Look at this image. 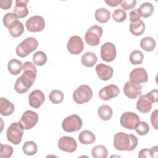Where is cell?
<instances>
[{"instance_id": "f546056e", "label": "cell", "mask_w": 158, "mask_h": 158, "mask_svg": "<svg viewBox=\"0 0 158 158\" xmlns=\"http://www.w3.org/2000/svg\"><path fill=\"white\" fill-rule=\"evenodd\" d=\"M154 9V6L148 2H145L141 4L138 9L141 17L143 18H148L150 17L153 14Z\"/></svg>"}, {"instance_id": "6da1fadb", "label": "cell", "mask_w": 158, "mask_h": 158, "mask_svg": "<svg viewBox=\"0 0 158 158\" xmlns=\"http://www.w3.org/2000/svg\"><path fill=\"white\" fill-rule=\"evenodd\" d=\"M23 73L19 77L15 84V90L20 94L28 91L30 88L33 85L37 74V70L35 65L31 62H25L23 65Z\"/></svg>"}, {"instance_id": "4316f807", "label": "cell", "mask_w": 158, "mask_h": 158, "mask_svg": "<svg viewBox=\"0 0 158 158\" xmlns=\"http://www.w3.org/2000/svg\"><path fill=\"white\" fill-rule=\"evenodd\" d=\"M10 35L14 38L20 36L24 31V27L21 22L17 20L8 28Z\"/></svg>"}, {"instance_id": "52a82bcc", "label": "cell", "mask_w": 158, "mask_h": 158, "mask_svg": "<svg viewBox=\"0 0 158 158\" xmlns=\"http://www.w3.org/2000/svg\"><path fill=\"white\" fill-rule=\"evenodd\" d=\"M102 35V28L98 25H93L87 30L85 34V41L89 46H96L99 44Z\"/></svg>"}, {"instance_id": "44dd1931", "label": "cell", "mask_w": 158, "mask_h": 158, "mask_svg": "<svg viewBox=\"0 0 158 158\" xmlns=\"http://www.w3.org/2000/svg\"><path fill=\"white\" fill-rule=\"evenodd\" d=\"M14 111V104L6 98H0V114L3 116H9Z\"/></svg>"}, {"instance_id": "277c9868", "label": "cell", "mask_w": 158, "mask_h": 158, "mask_svg": "<svg viewBox=\"0 0 158 158\" xmlns=\"http://www.w3.org/2000/svg\"><path fill=\"white\" fill-rule=\"evenodd\" d=\"M93 97L91 88L86 85H81L77 88L73 93V101L78 104L88 102Z\"/></svg>"}, {"instance_id": "f1b7e54d", "label": "cell", "mask_w": 158, "mask_h": 158, "mask_svg": "<svg viewBox=\"0 0 158 158\" xmlns=\"http://www.w3.org/2000/svg\"><path fill=\"white\" fill-rule=\"evenodd\" d=\"M98 114L101 120L107 121L111 118L113 114V110L109 106L102 105L99 107Z\"/></svg>"}, {"instance_id": "ac0fdd59", "label": "cell", "mask_w": 158, "mask_h": 158, "mask_svg": "<svg viewBox=\"0 0 158 158\" xmlns=\"http://www.w3.org/2000/svg\"><path fill=\"white\" fill-rule=\"evenodd\" d=\"M45 99L44 94L39 89H35L28 96V102L31 107L38 109L43 104Z\"/></svg>"}, {"instance_id": "bcb514c9", "label": "cell", "mask_w": 158, "mask_h": 158, "mask_svg": "<svg viewBox=\"0 0 158 158\" xmlns=\"http://www.w3.org/2000/svg\"><path fill=\"white\" fill-rule=\"evenodd\" d=\"M105 2L110 7H116L120 4L121 0H109L105 1Z\"/></svg>"}, {"instance_id": "3957f363", "label": "cell", "mask_w": 158, "mask_h": 158, "mask_svg": "<svg viewBox=\"0 0 158 158\" xmlns=\"http://www.w3.org/2000/svg\"><path fill=\"white\" fill-rule=\"evenodd\" d=\"M38 46V41L33 37H28L23 40L15 49L16 54L20 57H25L36 49Z\"/></svg>"}, {"instance_id": "4fadbf2b", "label": "cell", "mask_w": 158, "mask_h": 158, "mask_svg": "<svg viewBox=\"0 0 158 158\" xmlns=\"http://www.w3.org/2000/svg\"><path fill=\"white\" fill-rule=\"evenodd\" d=\"M68 51L74 55L80 54L84 48V44L82 39L78 36H73L68 41L67 44Z\"/></svg>"}, {"instance_id": "5bb4252c", "label": "cell", "mask_w": 158, "mask_h": 158, "mask_svg": "<svg viewBox=\"0 0 158 158\" xmlns=\"http://www.w3.org/2000/svg\"><path fill=\"white\" fill-rule=\"evenodd\" d=\"M142 86L138 83L128 81L124 85L123 93L130 99H135L141 96Z\"/></svg>"}, {"instance_id": "30bf717a", "label": "cell", "mask_w": 158, "mask_h": 158, "mask_svg": "<svg viewBox=\"0 0 158 158\" xmlns=\"http://www.w3.org/2000/svg\"><path fill=\"white\" fill-rule=\"evenodd\" d=\"M25 26L28 31L33 33L38 32L44 28L45 22L42 16L34 15L27 20Z\"/></svg>"}, {"instance_id": "d4e9b609", "label": "cell", "mask_w": 158, "mask_h": 158, "mask_svg": "<svg viewBox=\"0 0 158 158\" xmlns=\"http://www.w3.org/2000/svg\"><path fill=\"white\" fill-rule=\"evenodd\" d=\"M129 28L132 35L135 36H139L144 31L145 24L143 21L139 20L135 22H131Z\"/></svg>"}, {"instance_id": "e0dca14e", "label": "cell", "mask_w": 158, "mask_h": 158, "mask_svg": "<svg viewBox=\"0 0 158 158\" xmlns=\"http://www.w3.org/2000/svg\"><path fill=\"white\" fill-rule=\"evenodd\" d=\"M96 72L99 78L103 81L110 80L114 73V70L110 65L101 63L96 66Z\"/></svg>"}, {"instance_id": "7dc6e473", "label": "cell", "mask_w": 158, "mask_h": 158, "mask_svg": "<svg viewBox=\"0 0 158 158\" xmlns=\"http://www.w3.org/2000/svg\"><path fill=\"white\" fill-rule=\"evenodd\" d=\"M150 151H151V157H156L158 153V146H155L152 147L151 149H150Z\"/></svg>"}, {"instance_id": "d590c367", "label": "cell", "mask_w": 158, "mask_h": 158, "mask_svg": "<svg viewBox=\"0 0 158 158\" xmlns=\"http://www.w3.org/2000/svg\"><path fill=\"white\" fill-rule=\"evenodd\" d=\"M14 152V149L12 146L9 144H0V157L8 158L10 157Z\"/></svg>"}, {"instance_id": "74e56055", "label": "cell", "mask_w": 158, "mask_h": 158, "mask_svg": "<svg viewBox=\"0 0 158 158\" xmlns=\"http://www.w3.org/2000/svg\"><path fill=\"white\" fill-rule=\"evenodd\" d=\"M136 133L141 136L146 135L149 131V127L148 124L143 121L139 122L137 126L135 128Z\"/></svg>"}, {"instance_id": "b9f144b4", "label": "cell", "mask_w": 158, "mask_h": 158, "mask_svg": "<svg viewBox=\"0 0 158 158\" xmlns=\"http://www.w3.org/2000/svg\"><path fill=\"white\" fill-rule=\"evenodd\" d=\"M148 98L150 99L152 103L156 102L158 101V91L157 89H155L151 91L149 93L146 94Z\"/></svg>"}, {"instance_id": "8d00e7d4", "label": "cell", "mask_w": 158, "mask_h": 158, "mask_svg": "<svg viewBox=\"0 0 158 158\" xmlns=\"http://www.w3.org/2000/svg\"><path fill=\"white\" fill-rule=\"evenodd\" d=\"M2 20L4 26L9 28L10 25H12L15 22L19 20L17 16L14 12H10L4 15Z\"/></svg>"}, {"instance_id": "ba28073f", "label": "cell", "mask_w": 158, "mask_h": 158, "mask_svg": "<svg viewBox=\"0 0 158 158\" xmlns=\"http://www.w3.org/2000/svg\"><path fill=\"white\" fill-rule=\"evenodd\" d=\"M38 122V115L32 110H27L23 113L19 121L24 130H29L34 127Z\"/></svg>"}, {"instance_id": "836d02e7", "label": "cell", "mask_w": 158, "mask_h": 158, "mask_svg": "<svg viewBox=\"0 0 158 158\" xmlns=\"http://www.w3.org/2000/svg\"><path fill=\"white\" fill-rule=\"evenodd\" d=\"M49 98L52 103L54 104H58L63 101L64 93L60 90L54 89L50 93Z\"/></svg>"}, {"instance_id": "7a4b0ae2", "label": "cell", "mask_w": 158, "mask_h": 158, "mask_svg": "<svg viewBox=\"0 0 158 158\" xmlns=\"http://www.w3.org/2000/svg\"><path fill=\"white\" fill-rule=\"evenodd\" d=\"M138 143V138L133 134L118 132L114 137V146L117 150L121 151L134 150L137 146Z\"/></svg>"}, {"instance_id": "f6af8a7d", "label": "cell", "mask_w": 158, "mask_h": 158, "mask_svg": "<svg viewBox=\"0 0 158 158\" xmlns=\"http://www.w3.org/2000/svg\"><path fill=\"white\" fill-rule=\"evenodd\" d=\"M138 157L139 158L143 157H151V151L148 149H141L138 154Z\"/></svg>"}, {"instance_id": "ab89813d", "label": "cell", "mask_w": 158, "mask_h": 158, "mask_svg": "<svg viewBox=\"0 0 158 158\" xmlns=\"http://www.w3.org/2000/svg\"><path fill=\"white\" fill-rule=\"evenodd\" d=\"M136 4V0H123L121 1L120 6L123 9V10H130L133 9Z\"/></svg>"}, {"instance_id": "d6a6232c", "label": "cell", "mask_w": 158, "mask_h": 158, "mask_svg": "<svg viewBox=\"0 0 158 158\" xmlns=\"http://www.w3.org/2000/svg\"><path fill=\"white\" fill-rule=\"evenodd\" d=\"M144 59V55L142 51L139 50H135L132 51L129 56L130 62L133 65H138L142 64Z\"/></svg>"}, {"instance_id": "484cf974", "label": "cell", "mask_w": 158, "mask_h": 158, "mask_svg": "<svg viewBox=\"0 0 158 158\" xmlns=\"http://www.w3.org/2000/svg\"><path fill=\"white\" fill-rule=\"evenodd\" d=\"M94 17L98 22L104 23L109 20L110 18V13L106 8H99L96 10Z\"/></svg>"}, {"instance_id": "7bdbcfd3", "label": "cell", "mask_w": 158, "mask_h": 158, "mask_svg": "<svg viewBox=\"0 0 158 158\" xmlns=\"http://www.w3.org/2000/svg\"><path fill=\"white\" fill-rule=\"evenodd\" d=\"M158 110L156 109L155 110L152 114H151V123L152 125V126L154 127V128L156 130L158 129Z\"/></svg>"}, {"instance_id": "4dcf8cb0", "label": "cell", "mask_w": 158, "mask_h": 158, "mask_svg": "<svg viewBox=\"0 0 158 158\" xmlns=\"http://www.w3.org/2000/svg\"><path fill=\"white\" fill-rule=\"evenodd\" d=\"M24 154L28 156H33L37 152L38 147L36 144L33 141H26L22 147Z\"/></svg>"}, {"instance_id": "9a60e30c", "label": "cell", "mask_w": 158, "mask_h": 158, "mask_svg": "<svg viewBox=\"0 0 158 158\" xmlns=\"http://www.w3.org/2000/svg\"><path fill=\"white\" fill-rule=\"evenodd\" d=\"M120 93L119 88L115 85H109L99 91V97L104 101H108L112 98L117 97Z\"/></svg>"}, {"instance_id": "9c48e42d", "label": "cell", "mask_w": 158, "mask_h": 158, "mask_svg": "<svg viewBox=\"0 0 158 158\" xmlns=\"http://www.w3.org/2000/svg\"><path fill=\"white\" fill-rule=\"evenodd\" d=\"M139 122L138 115L135 112H126L123 113L120 118V125L125 128L133 130Z\"/></svg>"}, {"instance_id": "d6986e66", "label": "cell", "mask_w": 158, "mask_h": 158, "mask_svg": "<svg viewBox=\"0 0 158 158\" xmlns=\"http://www.w3.org/2000/svg\"><path fill=\"white\" fill-rule=\"evenodd\" d=\"M136 109L142 114H147L152 109V102L148 98L146 94L139 97L136 103Z\"/></svg>"}, {"instance_id": "60d3db41", "label": "cell", "mask_w": 158, "mask_h": 158, "mask_svg": "<svg viewBox=\"0 0 158 158\" xmlns=\"http://www.w3.org/2000/svg\"><path fill=\"white\" fill-rule=\"evenodd\" d=\"M141 15L139 14L138 9L132 10L130 12V20L131 22H135L140 20Z\"/></svg>"}, {"instance_id": "f35d334b", "label": "cell", "mask_w": 158, "mask_h": 158, "mask_svg": "<svg viewBox=\"0 0 158 158\" xmlns=\"http://www.w3.org/2000/svg\"><path fill=\"white\" fill-rule=\"evenodd\" d=\"M112 18L117 22H122L127 18V13L122 9H116L113 12Z\"/></svg>"}, {"instance_id": "8992f818", "label": "cell", "mask_w": 158, "mask_h": 158, "mask_svg": "<svg viewBox=\"0 0 158 158\" xmlns=\"http://www.w3.org/2000/svg\"><path fill=\"white\" fill-rule=\"evenodd\" d=\"M83 125L81 118L76 114H72L64 118L62 123V129L68 133L78 131Z\"/></svg>"}, {"instance_id": "7402d4cb", "label": "cell", "mask_w": 158, "mask_h": 158, "mask_svg": "<svg viewBox=\"0 0 158 158\" xmlns=\"http://www.w3.org/2000/svg\"><path fill=\"white\" fill-rule=\"evenodd\" d=\"M78 139L83 144H90L95 141L96 136L92 131L86 130L79 134Z\"/></svg>"}, {"instance_id": "7c38bea8", "label": "cell", "mask_w": 158, "mask_h": 158, "mask_svg": "<svg viewBox=\"0 0 158 158\" xmlns=\"http://www.w3.org/2000/svg\"><path fill=\"white\" fill-rule=\"evenodd\" d=\"M58 148L62 151L72 153L76 151L77 143L73 138L64 136L59 139Z\"/></svg>"}, {"instance_id": "5b68a950", "label": "cell", "mask_w": 158, "mask_h": 158, "mask_svg": "<svg viewBox=\"0 0 158 158\" xmlns=\"http://www.w3.org/2000/svg\"><path fill=\"white\" fill-rule=\"evenodd\" d=\"M23 130L19 122L11 123L6 132V136L8 141L15 145L20 143L23 135Z\"/></svg>"}, {"instance_id": "83f0119b", "label": "cell", "mask_w": 158, "mask_h": 158, "mask_svg": "<svg viewBox=\"0 0 158 158\" xmlns=\"http://www.w3.org/2000/svg\"><path fill=\"white\" fill-rule=\"evenodd\" d=\"M156 45V42L155 40L151 36H146L141 39L140 41L141 48L148 52L152 51Z\"/></svg>"}, {"instance_id": "8fae6325", "label": "cell", "mask_w": 158, "mask_h": 158, "mask_svg": "<svg viewBox=\"0 0 158 158\" xmlns=\"http://www.w3.org/2000/svg\"><path fill=\"white\" fill-rule=\"evenodd\" d=\"M117 56V50L115 45L110 43H104L101 48V57L106 62L113 61Z\"/></svg>"}, {"instance_id": "2e32d148", "label": "cell", "mask_w": 158, "mask_h": 158, "mask_svg": "<svg viewBox=\"0 0 158 158\" xmlns=\"http://www.w3.org/2000/svg\"><path fill=\"white\" fill-rule=\"evenodd\" d=\"M130 81L140 84L147 83L148 81V75L146 70L143 68H136L130 73Z\"/></svg>"}, {"instance_id": "cb8c5ba5", "label": "cell", "mask_w": 158, "mask_h": 158, "mask_svg": "<svg viewBox=\"0 0 158 158\" xmlns=\"http://www.w3.org/2000/svg\"><path fill=\"white\" fill-rule=\"evenodd\" d=\"M98 60L96 55L92 52H87L85 53L81 59L83 65L87 67H92L96 64Z\"/></svg>"}, {"instance_id": "603a6c76", "label": "cell", "mask_w": 158, "mask_h": 158, "mask_svg": "<svg viewBox=\"0 0 158 158\" xmlns=\"http://www.w3.org/2000/svg\"><path fill=\"white\" fill-rule=\"evenodd\" d=\"M7 69L10 74L17 75L19 74L23 70V64L20 60L15 59H12L9 61Z\"/></svg>"}, {"instance_id": "ffe728a7", "label": "cell", "mask_w": 158, "mask_h": 158, "mask_svg": "<svg viewBox=\"0 0 158 158\" xmlns=\"http://www.w3.org/2000/svg\"><path fill=\"white\" fill-rule=\"evenodd\" d=\"M28 2V0H16L15 6L14 9V13L18 18H24L28 14V10L27 4Z\"/></svg>"}, {"instance_id": "1f68e13d", "label": "cell", "mask_w": 158, "mask_h": 158, "mask_svg": "<svg viewBox=\"0 0 158 158\" xmlns=\"http://www.w3.org/2000/svg\"><path fill=\"white\" fill-rule=\"evenodd\" d=\"M91 154L94 158H106L108 155V152L104 146L98 145L91 149Z\"/></svg>"}, {"instance_id": "e575fe53", "label": "cell", "mask_w": 158, "mask_h": 158, "mask_svg": "<svg viewBox=\"0 0 158 158\" xmlns=\"http://www.w3.org/2000/svg\"><path fill=\"white\" fill-rule=\"evenodd\" d=\"M33 62L36 65L43 66L47 62V56L43 51H37L33 54Z\"/></svg>"}, {"instance_id": "ee69618b", "label": "cell", "mask_w": 158, "mask_h": 158, "mask_svg": "<svg viewBox=\"0 0 158 158\" xmlns=\"http://www.w3.org/2000/svg\"><path fill=\"white\" fill-rule=\"evenodd\" d=\"M12 1V0H1L0 7L2 9H8L11 7Z\"/></svg>"}]
</instances>
